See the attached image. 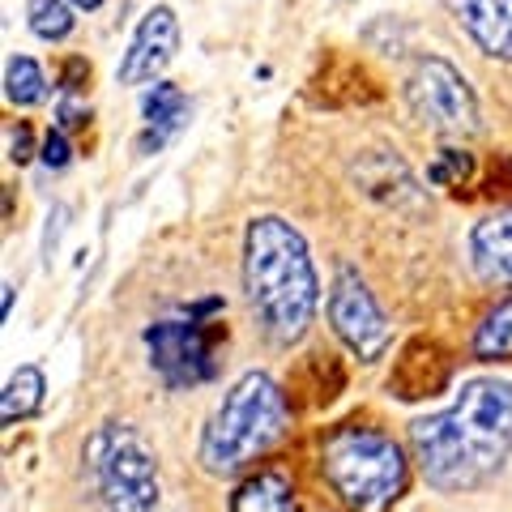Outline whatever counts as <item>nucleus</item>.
<instances>
[{"mask_svg":"<svg viewBox=\"0 0 512 512\" xmlns=\"http://www.w3.org/2000/svg\"><path fill=\"white\" fill-rule=\"evenodd\" d=\"M39 158H43L47 171H64V167L73 163V146H69V137H64V128H52V133L43 137Z\"/></svg>","mask_w":512,"mask_h":512,"instance_id":"nucleus-20","label":"nucleus"},{"mask_svg":"<svg viewBox=\"0 0 512 512\" xmlns=\"http://www.w3.org/2000/svg\"><path fill=\"white\" fill-rule=\"evenodd\" d=\"M82 124H86V111L64 99V103H60V128H82Z\"/></svg>","mask_w":512,"mask_h":512,"instance_id":"nucleus-23","label":"nucleus"},{"mask_svg":"<svg viewBox=\"0 0 512 512\" xmlns=\"http://www.w3.org/2000/svg\"><path fill=\"white\" fill-rule=\"evenodd\" d=\"M43 94H47L43 69L30 56H13L5 64V99L13 107H35V103H43Z\"/></svg>","mask_w":512,"mask_h":512,"instance_id":"nucleus-17","label":"nucleus"},{"mask_svg":"<svg viewBox=\"0 0 512 512\" xmlns=\"http://www.w3.org/2000/svg\"><path fill=\"white\" fill-rule=\"evenodd\" d=\"M406 99L414 120L431 128V133H444V137L478 133V99L457 64H448L440 56H419L406 77Z\"/></svg>","mask_w":512,"mask_h":512,"instance_id":"nucleus-6","label":"nucleus"},{"mask_svg":"<svg viewBox=\"0 0 512 512\" xmlns=\"http://www.w3.org/2000/svg\"><path fill=\"white\" fill-rule=\"evenodd\" d=\"M69 5H73V9H82V13H94V9H103L107 0H69Z\"/></svg>","mask_w":512,"mask_h":512,"instance_id":"nucleus-25","label":"nucleus"},{"mask_svg":"<svg viewBox=\"0 0 512 512\" xmlns=\"http://www.w3.org/2000/svg\"><path fill=\"white\" fill-rule=\"evenodd\" d=\"M474 359H483V363L512 359V299L495 303L483 316V325L474 329Z\"/></svg>","mask_w":512,"mask_h":512,"instance_id":"nucleus-16","label":"nucleus"},{"mask_svg":"<svg viewBox=\"0 0 512 512\" xmlns=\"http://www.w3.org/2000/svg\"><path fill=\"white\" fill-rule=\"evenodd\" d=\"M26 22H30V30H35L39 39H47V43L69 39L73 26H77L69 0H30V5H26Z\"/></svg>","mask_w":512,"mask_h":512,"instance_id":"nucleus-18","label":"nucleus"},{"mask_svg":"<svg viewBox=\"0 0 512 512\" xmlns=\"http://www.w3.org/2000/svg\"><path fill=\"white\" fill-rule=\"evenodd\" d=\"M231 512H299V500H295V487L286 474L261 470L235 487Z\"/></svg>","mask_w":512,"mask_h":512,"instance_id":"nucleus-14","label":"nucleus"},{"mask_svg":"<svg viewBox=\"0 0 512 512\" xmlns=\"http://www.w3.org/2000/svg\"><path fill=\"white\" fill-rule=\"evenodd\" d=\"M244 291L248 308L261 325L265 342L295 346L316 320L320 282L316 265L303 239L291 222L278 214H261L248 222L244 235Z\"/></svg>","mask_w":512,"mask_h":512,"instance_id":"nucleus-2","label":"nucleus"},{"mask_svg":"<svg viewBox=\"0 0 512 512\" xmlns=\"http://www.w3.org/2000/svg\"><path fill=\"white\" fill-rule=\"evenodd\" d=\"M86 470L103 512L158 508V457L137 427L107 423L86 440Z\"/></svg>","mask_w":512,"mask_h":512,"instance_id":"nucleus-5","label":"nucleus"},{"mask_svg":"<svg viewBox=\"0 0 512 512\" xmlns=\"http://www.w3.org/2000/svg\"><path fill=\"white\" fill-rule=\"evenodd\" d=\"M320 474L350 512H389L406 491L410 461L393 436L342 423L320 444Z\"/></svg>","mask_w":512,"mask_h":512,"instance_id":"nucleus-4","label":"nucleus"},{"mask_svg":"<svg viewBox=\"0 0 512 512\" xmlns=\"http://www.w3.org/2000/svg\"><path fill=\"white\" fill-rule=\"evenodd\" d=\"M175 52H180V22H175V13L167 5H154L146 18H141L137 35L120 60V73H116L120 86L154 82V77L175 60Z\"/></svg>","mask_w":512,"mask_h":512,"instance_id":"nucleus-9","label":"nucleus"},{"mask_svg":"<svg viewBox=\"0 0 512 512\" xmlns=\"http://www.w3.org/2000/svg\"><path fill=\"white\" fill-rule=\"evenodd\" d=\"M461 30L495 60H512V0H448Z\"/></svg>","mask_w":512,"mask_h":512,"instance_id":"nucleus-11","label":"nucleus"},{"mask_svg":"<svg viewBox=\"0 0 512 512\" xmlns=\"http://www.w3.org/2000/svg\"><path fill=\"white\" fill-rule=\"evenodd\" d=\"M470 261L487 282L512 286V214H487L470 231Z\"/></svg>","mask_w":512,"mask_h":512,"instance_id":"nucleus-12","label":"nucleus"},{"mask_svg":"<svg viewBox=\"0 0 512 512\" xmlns=\"http://www.w3.org/2000/svg\"><path fill=\"white\" fill-rule=\"evenodd\" d=\"M470 171H474V158L466 150H440L436 167L427 171V180L431 184H466Z\"/></svg>","mask_w":512,"mask_h":512,"instance_id":"nucleus-19","label":"nucleus"},{"mask_svg":"<svg viewBox=\"0 0 512 512\" xmlns=\"http://www.w3.org/2000/svg\"><path fill=\"white\" fill-rule=\"evenodd\" d=\"M350 175H355V184L367 192V197L380 201V205H393V210H406L410 201H419V184H414V175L406 171L402 158H393L389 150L359 154V163L350 167Z\"/></svg>","mask_w":512,"mask_h":512,"instance_id":"nucleus-10","label":"nucleus"},{"mask_svg":"<svg viewBox=\"0 0 512 512\" xmlns=\"http://www.w3.org/2000/svg\"><path fill=\"white\" fill-rule=\"evenodd\" d=\"M197 316L201 312L192 308L188 320H154L146 329L150 367L167 389H197V384L218 376V359H214L218 329L201 325Z\"/></svg>","mask_w":512,"mask_h":512,"instance_id":"nucleus-7","label":"nucleus"},{"mask_svg":"<svg viewBox=\"0 0 512 512\" xmlns=\"http://www.w3.org/2000/svg\"><path fill=\"white\" fill-rule=\"evenodd\" d=\"M64 218H69V210H64V205H56L52 218H47V231H43V261H47V265H52V256H56V248H60Z\"/></svg>","mask_w":512,"mask_h":512,"instance_id":"nucleus-22","label":"nucleus"},{"mask_svg":"<svg viewBox=\"0 0 512 512\" xmlns=\"http://www.w3.org/2000/svg\"><path fill=\"white\" fill-rule=\"evenodd\" d=\"M39 150H35V133H30V124H18V128H9V158L13 163H30Z\"/></svg>","mask_w":512,"mask_h":512,"instance_id":"nucleus-21","label":"nucleus"},{"mask_svg":"<svg viewBox=\"0 0 512 512\" xmlns=\"http://www.w3.org/2000/svg\"><path fill=\"white\" fill-rule=\"evenodd\" d=\"M286 423H291V406L278 380L265 372L239 376L201 431V470L214 478L239 474L286 436Z\"/></svg>","mask_w":512,"mask_h":512,"instance_id":"nucleus-3","label":"nucleus"},{"mask_svg":"<svg viewBox=\"0 0 512 512\" xmlns=\"http://www.w3.org/2000/svg\"><path fill=\"white\" fill-rule=\"evenodd\" d=\"M43 393H47V380H43L39 367H30V363L18 367L5 384V397H0V423L13 427V423L30 419V414H39Z\"/></svg>","mask_w":512,"mask_h":512,"instance_id":"nucleus-15","label":"nucleus"},{"mask_svg":"<svg viewBox=\"0 0 512 512\" xmlns=\"http://www.w3.org/2000/svg\"><path fill=\"white\" fill-rule=\"evenodd\" d=\"M141 120H146V137L137 141V150L150 154V150L163 146L171 133H180V128L188 124V99H184V90L171 86V82H154L146 90V99H141Z\"/></svg>","mask_w":512,"mask_h":512,"instance_id":"nucleus-13","label":"nucleus"},{"mask_svg":"<svg viewBox=\"0 0 512 512\" xmlns=\"http://www.w3.org/2000/svg\"><path fill=\"white\" fill-rule=\"evenodd\" d=\"M329 325L363 363H376L384 350H389V320H384L376 295L367 291V282L350 265H342L338 278H333Z\"/></svg>","mask_w":512,"mask_h":512,"instance_id":"nucleus-8","label":"nucleus"},{"mask_svg":"<svg viewBox=\"0 0 512 512\" xmlns=\"http://www.w3.org/2000/svg\"><path fill=\"white\" fill-rule=\"evenodd\" d=\"M0 291H5V295H0V312H5V320H9L13 316V282H5Z\"/></svg>","mask_w":512,"mask_h":512,"instance_id":"nucleus-24","label":"nucleus"},{"mask_svg":"<svg viewBox=\"0 0 512 512\" xmlns=\"http://www.w3.org/2000/svg\"><path fill=\"white\" fill-rule=\"evenodd\" d=\"M410 453L436 491H474L512 457V380L478 376L457 402L410 423Z\"/></svg>","mask_w":512,"mask_h":512,"instance_id":"nucleus-1","label":"nucleus"}]
</instances>
